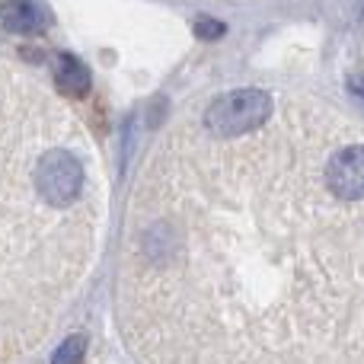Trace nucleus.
<instances>
[{
    "instance_id": "f257e3e1",
    "label": "nucleus",
    "mask_w": 364,
    "mask_h": 364,
    "mask_svg": "<svg viewBox=\"0 0 364 364\" xmlns=\"http://www.w3.org/2000/svg\"><path fill=\"white\" fill-rule=\"evenodd\" d=\"M342 115L240 138L186 122L144 160L119 262L141 364H364V201L326 179Z\"/></svg>"
},
{
    "instance_id": "f03ea898",
    "label": "nucleus",
    "mask_w": 364,
    "mask_h": 364,
    "mask_svg": "<svg viewBox=\"0 0 364 364\" xmlns=\"http://www.w3.org/2000/svg\"><path fill=\"white\" fill-rule=\"evenodd\" d=\"M106 220L87 134L48 90L0 93V364L32 355L74 304Z\"/></svg>"
},
{
    "instance_id": "7ed1b4c3",
    "label": "nucleus",
    "mask_w": 364,
    "mask_h": 364,
    "mask_svg": "<svg viewBox=\"0 0 364 364\" xmlns=\"http://www.w3.org/2000/svg\"><path fill=\"white\" fill-rule=\"evenodd\" d=\"M272 112H275V100L265 90L243 87L208 102L201 112V125L218 138H240V134L262 128L272 119Z\"/></svg>"
},
{
    "instance_id": "20e7f679",
    "label": "nucleus",
    "mask_w": 364,
    "mask_h": 364,
    "mask_svg": "<svg viewBox=\"0 0 364 364\" xmlns=\"http://www.w3.org/2000/svg\"><path fill=\"white\" fill-rule=\"evenodd\" d=\"M333 192L346 201H364V141H342L326 164Z\"/></svg>"
},
{
    "instance_id": "39448f33",
    "label": "nucleus",
    "mask_w": 364,
    "mask_h": 364,
    "mask_svg": "<svg viewBox=\"0 0 364 364\" xmlns=\"http://www.w3.org/2000/svg\"><path fill=\"white\" fill-rule=\"evenodd\" d=\"M0 16H4V29L13 36H38L51 23L45 0H6L0 4Z\"/></svg>"
},
{
    "instance_id": "423d86ee",
    "label": "nucleus",
    "mask_w": 364,
    "mask_h": 364,
    "mask_svg": "<svg viewBox=\"0 0 364 364\" xmlns=\"http://www.w3.org/2000/svg\"><path fill=\"white\" fill-rule=\"evenodd\" d=\"M51 80L64 96H87L93 87L90 68L77 55H55L51 61Z\"/></svg>"
},
{
    "instance_id": "0eeeda50",
    "label": "nucleus",
    "mask_w": 364,
    "mask_h": 364,
    "mask_svg": "<svg viewBox=\"0 0 364 364\" xmlns=\"http://www.w3.org/2000/svg\"><path fill=\"white\" fill-rule=\"evenodd\" d=\"M83 348H87V336H80V333L68 336V339L61 342V348L55 352V358H51V364H80V358H83Z\"/></svg>"
},
{
    "instance_id": "6e6552de",
    "label": "nucleus",
    "mask_w": 364,
    "mask_h": 364,
    "mask_svg": "<svg viewBox=\"0 0 364 364\" xmlns=\"http://www.w3.org/2000/svg\"><path fill=\"white\" fill-rule=\"evenodd\" d=\"M227 32V26L220 23V19H211V16H198L195 19V36L205 38V42H214V38H220Z\"/></svg>"
}]
</instances>
